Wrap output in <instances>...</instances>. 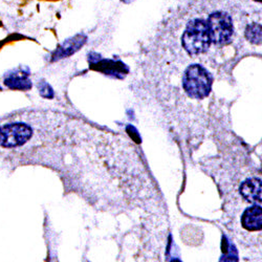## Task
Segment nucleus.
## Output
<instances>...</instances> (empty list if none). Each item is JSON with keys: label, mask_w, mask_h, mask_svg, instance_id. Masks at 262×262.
<instances>
[{"label": "nucleus", "mask_w": 262, "mask_h": 262, "mask_svg": "<svg viewBox=\"0 0 262 262\" xmlns=\"http://www.w3.org/2000/svg\"><path fill=\"white\" fill-rule=\"evenodd\" d=\"M85 42H86V37L82 34L76 35L73 38L65 40L62 45L54 52V54L52 56V60L57 61L62 58H67L69 56H72L77 51H79L81 47H83Z\"/></svg>", "instance_id": "423d86ee"}, {"label": "nucleus", "mask_w": 262, "mask_h": 262, "mask_svg": "<svg viewBox=\"0 0 262 262\" xmlns=\"http://www.w3.org/2000/svg\"><path fill=\"white\" fill-rule=\"evenodd\" d=\"M5 84L9 89L15 91H29L32 89L30 74L23 69L8 73L5 77Z\"/></svg>", "instance_id": "39448f33"}, {"label": "nucleus", "mask_w": 262, "mask_h": 262, "mask_svg": "<svg viewBox=\"0 0 262 262\" xmlns=\"http://www.w3.org/2000/svg\"><path fill=\"white\" fill-rule=\"evenodd\" d=\"M240 193L251 202H261V182L258 179H250L240 187Z\"/></svg>", "instance_id": "6e6552de"}, {"label": "nucleus", "mask_w": 262, "mask_h": 262, "mask_svg": "<svg viewBox=\"0 0 262 262\" xmlns=\"http://www.w3.org/2000/svg\"><path fill=\"white\" fill-rule=\"evenodd\" d=\"M212 76L200 64H193L185 71L183 87L189 97L193 99H205L212 89Z\"/></svg>", "instance_id": "f03ea898"}, {"label": "nucleus", "mask_w": 262, "mask_h": 262, "mask_svg": "<svg viewBox=\"0 0 262 262\" xmlns=\"http://www.w3.org/2000/svg\"><path fill=\"white\" fill-rule=\"evenodd\" d=\"M0 91H2V87H0Z\"/></svg>", "instance_id": "ddd939ff"}, {"label": "nucleus", "mask_w": 262, "mask_h": 262, "mask_svg": "<svg viewBox=\"0 0 262 262\" xmlns=\"http://www.w3.org/2000/svg\"><path fill=\"white\" fill-rule=\"evenodd\" d=\"M207 21L195 18L187 25L182 36V45L190 55H200L207 52L211 45Z\"/></svg>", "instance_id": "f257e3e1"}, {"label": "nucleus", "mask_w": 262, "mask_h": 262, "mask_svg": "<svg viewBox=\"0 0 262 262\" xmlns=\"http://www.w3.org/2000/svg\"><path fill=\"white\" fill-rule=\"evenodd\" d=\"M33 137V128L26 123H10L0 127V146L16 148L25 145Z\"/></svg>", "instance_id": "20e7f679"}, {"label": "nucleus", "mask_w": 262, "mask_h": 262, "mask_svg": "<svg viewBox=\"0 0 262 262\" xmlns=\"http://www.w3.org/2000/svg\"><path fill=\"white\" fill-rule=\"evenodd\" d=\"M262 223V210L260 206L248 208L242 217V225L248 231H260Z\"/></svg>", "instance_id": "0eeeda50"}, {"label": "nucleus", "mask_w": 262, "mask_h": 262, "mask_svg": "<svg viewBox=\"0 0 262 262\" xmlns=\"http://www.w3.org/2000/svg\"><path fill=\"white\" fill-rule=\"evenodd\" d=\"M207 25L211 42L215 45H226L234 34V26L231 16L225 12H214L208 19Z\"/></svg>", "instance_id": "7ed1b4c3"}, {"label": "nucleus", "mask_w": 262, "mask_h": 262, "mask_svg": "<svg viewBox=\"0 0 262 262\" xmlns=\"http://www.w3.org/2000/svg\"><path fill=\"white\" fill-rule=\"evenodd\" d=\"M254 2H257V3H261V0H254Z\"/></svg>", "instance_id": "9b49d317"}, {"label": "nucleus", "mask_w": 262, "mask_h": 262, "mask_svg": "<svg viewBox=\"0 0 262 262\" xmlns=\"http://www.w3.org/2000/svg\"><path fill=\"white\" fill-rule=\"evenodd\" d=\"M39 87V93L43 98H53L54 97V92L52 90V87L45 81H41L38 84Z\"/></svg>", "instance_id": "9d476101"}, {"label": "nucleus", "mask_w": 262, "mask_h": 262, "mask_svg": "<svg viewBox=\"0 0 262 262\" xmlns=\"http://www.w3.org/2000/svg\"><path fill=\"white\" fill-rule=\"evenodd\" d=\"M247 39L254 45H260L261 43V25L252 24L248 26L246 30Z\"/></svg>", "instance_id": "1a4fd4ad"}, {"label": "nucleus", "mask_w": 262, "mask_h": 262, "mask_svg": "<svg viewBox=\"0 0 262 262\" xmlns=\"http://www.w3.org/2000/svg\"><path fill=\"white\" fill-rule=\"evenodd\" d=\"M123 2H128V0H123Z\"/></svg>", "instance_id": "f8f14e48"}]
</instances>
